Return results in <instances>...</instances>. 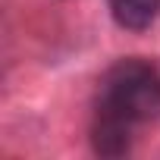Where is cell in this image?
<instances>
[{"label":"cell","mask_w":160,"mask_h":160,"mask_svg":"<svg viewBox=\"0 0 160 160\" xmlns=\"http://www.w3.org/2000/svg\"><path fill=\"white\" fill-rule=\"evenodd\" d=\"M94 116H110L132 129L160 119V66L144 57L116 60L101 75Z\"/></svg>","instance_id":"cell-1"},{"label":"cell","mask_w":160,"mask_h":160,"mask_svg":"<svg viewBox=\"0 0 160 160\" xmlns=\"http://www.w3.org/2000/svg\"><path fill=\"white\" fill-rule=\"evenodd\" d=\"M107 10L122 32H148L160 16V0H107Z\"/></svg>","instance_id":"cell-3"},{"label":"cell","mask_w":160,"mask_h":160,"mask_svg":"<svg viewBox=\"0 0 160 160\" xmlns=\"http://www.w3.org/2000/svg\"><path fill=\"white\" fill-rule=\"evenodd\" d=\"M91 151L98 157H126L132 151V126L110 119V116H94L91 122Z\"/></svg>","instance_id":"cell-2"}]
</instances>
